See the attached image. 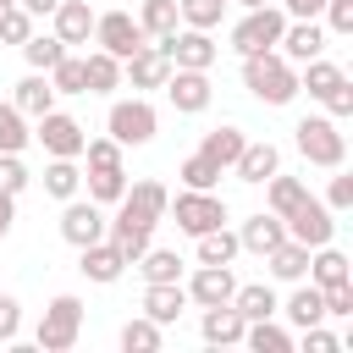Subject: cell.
I'll use <instances>...</instances> for the list:
<instances>
[{
    "instance_id": "7bdbcfd3",
    "label": "cell",
    "mask_w": 353,
    "mask_h": 353,
    "mask_svg": "<svg viewBox=\"0 0 353 353\" xmlns=\"http://www.w3.org/2000/svg\"><path fill=\"white\" fill-rule=\"evenodd\" d=\"M50 83H55V94H88V83H83V55H61L55 66H50Z\"/></svg>"
},
{
    "instance_id": "f5cc1de1",
    "label": "cell",
    "mask_w": 353,
    "mask_h": 353,
    "mask_svg": "<svg viewBox=\"0 0 353 353\" xmlns=\"http://www.w3.org/2000/svg\"><path fill=\"white\" fill-rule=\"evenodd\" d=\"M11 221H17V193H0V243L11 237Z\"/></svg>"
},
{
    "instance_id": "4316f807",
    "label": "cell",
    "mask_w": 353,
    "mask_h": 353,
    "mask_svg": "<svg viewBox=\"0 0 353 353\" xmlns=\"http://www.w3.org/2000/svg\"><path fill=\"white\" fill-rule=\"evenodd\" d=\"M232 309H237L243 320H270V314H281V298H276L270 281H237Z\"/></svg>"
},
{
    "instance_id": "8992f818",
    "label": "cell",
    "mask_w": 353,
    "mask_h": 353,
    "mask_svg": "<svg viewBox=\"0 0 353 353\" xmlns=\"http://www.w3.org/2000/svg\"><path fill=\"white\" fill-rule=\"evenodd\" d=\"M165 204H171L165 182H154V176H143V182H127V193L116 199V215H110V226H143V232H154V226L165 221Z\"/></svg>"
},
{
    "instance_id": "bcb514c9",
    "label": "cell",
    "mask_w": 353,
    "mask_h": 353,
    "mask_svg": "<svg viewBox=\"0 0 353 353\" xmlns=\"http://www.w3.org/2000/svg\"><path fill=\"white\" fill-rule=\"evenodd\" d=\"M320 204H325L331 215H347V210H353V176H347L342 165H336V176H331V188H325V199H320Z\"/></svg>"
},
{
    "instance_id": "d6986e66",
    "label": "cell",
    "mask_w": 353,
    "mask_h": 353,
    "mask_svg": "<svg viewBox=\"0 0 353 353\" xmlns=\"http://www.w3.org/2000/svg\"><path fill=\"white\" fill-rule=\"evenodd\" d=\"M77 270H83L88 281L110 287V281H121V270H127V254H121L110 237H99V243H88V248H77Z\"/></svg>"
},
{
    "instance_id": "681fc988",
    "label": "cell",
    "mask_w": 353,
    "mask_h": 353,
    "mask_svg": "<svg viewBox=\"0 0 353 353\" xmlns=\"http://www.w3.org/2000/svg\"><path fill=\"white\" fill-rule=\"evenodd\" d=\"M320 17H325V33H336V39L353 33V0H325Z\"/></svg>"
},
{
    "instance_id": "83f0119b",
    "label": "cell",
    "mask_w": 353,
    "mask_h": 353,
    "mask_svg": "<svg viewBox=\"0 0 353 353\" xmlns=\"http://www.w3.org/2000/svg\"><path fill=\"white\" fill-rule=\"evenodd\" d=\"M259 188H265V210H270V215H292V210L309 199V182H303V176H281V171L265 176Z\"/></svg>"
},
{
    "instance_id": "1f68e13d",
    "label": "cell",
    "mask_w": 353,
    "mask_h": 353,
    "mask_svg": "<svg viewBox=\"0 0 353 353\" xmlns=\"http://www.w3.org/2000/svg\"><path fill=\"white\" fill-rule=\"evenodd\" d=\"M243 143H248V132L226 121V127H215V132H204V143H199V154H210V160H215L221 171H232V160L243 154Z\"/></svg>"
},
{
    "instance_id": "5b68a950",
    "label": "cell",
    "mask_w": 353,
    "mask_h": 353,
    "mask_svg": "<svg viewBox=\"0 0 353 353\" xmlns=\"http://www.w3.org/2000/svg\"><path fill=\"white\" fill-rule=\"evenodd\" d=\"M105 132H110L121 149H143V143H154V132H160V110H154L143 94H132V99H110V110H105Z\"/></svg>"
},
{
    "instance_id": "e0dca14e",
    "label": "cell",
    "mask_w": 353,
    "mask_h": 353,
    "mask_svg": "<svg viewBox=\"0 0 353 353\" xmlns=\"http://www.w3.org/2000/svg\"><path fill=\"white\" fill-rule=\"evenodd\" d=\"M165 77H171V61L160 55V44H143L138 55H127V61H121V83H132L138 94L165 88Z\"/></svg>"
},
{
    "instance_id": "9a60e30c",
    "label": "cell",
    "mask_w": 353,
    "mask_h": 353,
    "mask_svg": "<svg viewBox=\"0 0 353 353\" xmlns=\"http://www.w3.org/2000/svg\"><path fill=\"white\" fill-rule=\"evenodd\" d=\"M182 292H188V303H199V309H215V303H232V292H237V276H232V265H199V270L182 281Z\"/></svg>"
},
{
    "instance_id": "9f6ffc18",
    "label": "cell",
    "mask_w": 353,
    "mask_h": 353,
    "mask_svg": "<svg viewBox=\"0 0 353 353\" xmlns=\"http://www.w3.org/2000/svg\"><path fill=\"white\" fill-rule=\"evenodd\" d=\"M237 6H243V11H254V6H270V0H237Z\"/></svg>"
},
{
    "instance_id": "f1b7e54d",
    "label": "cell",
    "mask_w": 353,
    "mask_h": 353,
    "mask_svg": "<svg viewBox=\"0 0 353 353\" xmlns=\"http://www.w3.org/2000/svg\"><path fill=\"white\" fill-rule=\"evenodd\" d=\"M265 265H270V281H303V276H309V248L292 243V237H281V243L265 254Z\"/></svg>"
},
{
    "instance_id": "f546056e",
    "label": "cell",
    "mask_w": 353,
    "mask_h": 353,
    "mask_svg": "<svg viewBox=\"0 0 353 353\" xmlns=\"http://www.w3.org/2000/svg\"><path fill=\"white\" fill-rule=\"evenodd\" d=\"M243 347L248 353H292V331L276 325V314L270 320H248L243 325Z\"/></svg>"
},
{
    "instance_id": "7c38bea8",
    "label": "cell",
    "mask_w": 353,
    "mask_h": 353,
    "mask_svg": "<svg viewBox=\"0 0 353 353\" xmlns=\"http://www.w3.org/2000/svg\"><path fill=\"white\" fill-rule=\"evenodd\" d=\"M33 138L44 143V154H61V160H77L83 143H88L83 121L66 116V110H44V116H33Z\"/></svg>"
},
{
    "instance_id": "2e32d148",
    "label": "cell",
    "mask_w": 353,
    "mask_h": 353,
    "mask_svg": "<svg viewBox=\"0 0 353 353\" xmlns=\"http://www.w3.org/2000/svg\"><path fill=\"white\" fill-rule=\"evenodd\" d=\"M292 66H303V61H314V55H325V28L314 22V17H287V28H281V44H276Z\"/></svg>"
},
{
    "instance_id": "9c48e42d",
    "label": "cell",
    "mask_w": 353,
    "mask_h": 353,
    "mask_svg": "<svg viewBox=\"0 0 353 353\" xmlns=\"http://www.w3.org/2000/svg\"><path fill=\"white\" fill-rule=\"evenodd\" d=\"M143 44H149V33L138 28L132 11H94V50L127 61V55H138Z\"/></svg>"
},
{
    "instance_id": "484cf974",
    "label": "cell",
    "mask_w": 353,
    "mask_h": 353,
    "mask_svg": "<svg viewBox=\"0 0 353 353\" xmlns=\"http://www.w3.org/2000/svg\"><path fill=\"white\" fill-rule=\"evenodd\" d=\"M11 105L33 121V116H44V110H55V83H50V72H28L17 88H11Z\"/></svg>"
},
{
    "instance_id": "603a6c76",
    "label": "cell",
    "mask_w": 353,
    "mask_h": 353,
    "mask_svg": "<svg viewBox=\"0 0 353 353\" xmlns=\"http://www.w3.org/2000/svg\"><path fill=\"white\" fill-rule=\"evenodd\" d=\"M281 314H287V325H292V331H303V325H320V320H325V292H320V287L303 276V281H292V292H287Z\"/></svg>"
},
{
    "instance_id": "d590c367",
    "label": "cell",
    "mask_w": 353,
    "mask_h": 353,
    "mask_svg": "<svg viewBox=\"0 0 353 353\" xmlns=\"http://www.w3.org/2000/svg\"><path fill=\"white\" fill-rule=\"evenodd\" d=\"M44 193L50 199H72V193H83V171H77V160H61V154H50V165H44Z\"/></svg>"
},
{
    "instance_id": "7dc6e473",
    "label": "cell",
    "mask_w": 353,
    "mask_h": 353,
    "mask_svg": "<svg viewBox=\"0 0 353 353\" xmlns=\"http://www.w3.org/2000/svg\"><path fill=\"white\" fill-rule=\"evenodd\" d=\"M28 33H33V17H28L22 6H6V11H0V44H22Z\"/></svg>"
},
{
    "instance_id": "ac0fdd59",
    "label": "cell",
    "mask_w": 353,
    "mask_h": 353,
    "mask_svg": "<svg viewBox=\"0 0 353 353\" xmlns=\"http://www.w3.org/2000/svg\"><path fill=\"white\" fill-rule=\"evenodd\" d=\"M232 171H237V182L259 188L265 176H276V171H281V149H276L270 138H248V143H243V154L232 160Z\"/></svg>"
},
{
    "instance_id": "cb8c5ba5",
    "label": "cell",
    "mask_w": 353,
    "mask_h": 353,
    "mask_svg": "<svg viewBox=\"0 0 353 353\" xmlns=\"http://www.w3.org/2000/svg\"><path fill=\"white\" fill-rule=\"evenodd\" d=\"M243 325H248V320H243L232 303H215V309L199 314V336H204L210 347H237V342H243Z\"/></svg>"
},
{
    "instance_id": "7a4b0ae2",
    "label": "cell",
    "mask_w": 353,
    "mask_h": 353,
    "mask_svg": "<svg viewBox=\"0 0 353 353\" xmlns=\"http://www.w3.org/2000/svg\"><path fill=\"white\" fill-rule=\"evenodd\" d=\"M298 88H309V99H320L325 116H336V121L353 116V83H347V72H342L336 61H325V55L303 61V66H298Z\"/></svg>"
},
{
    "instance_id": "b9f144b4",
    "label": "cell",
    "mask_w": 353,
    "mask_h": 353,
    "mask_svg": "<svg viewBox=\"0 0 353 353\" xmlns=\"http://www.w3.org/2000/svg\"><path fill=\"white\" fill-rule=\"evenodd\" d=\"M176 17H182V28H204V33H215L221 17H226V0H176Z\"/></svg>"
},
{
    "instance_id": "60d3db41",
    "label": "cell",
    "mask_w": 353,
    "mask_h": 353,
    "mask_svg": "<svg viewBox=\"0 0 353 353\" xmlns=\"http://www.w3.org/2000/svg\"><path fill=\"white\" fill-rule=\"evenodd\" d=\"M176 176H182V188H199V193H210V188H221V165L210 160V154H188L182 165H176Z\"/></svg>"
},
{
    "instance_id": "52a82bcc",
    "label": "cell",
    "mask_w": 353,
    "mask_h": 353,
    "mask_svg": "<svg viewBox=\"0 0 353 353\" xmlns=\"http://www.w3.org/2000/svg\"><path fill=\"white\" fill-rule=\"evenodd\" d=\"M281 28H287V11L270 0V6H254L232 22V50L237 55H254V50H276L281 44Z\"/></svg>"
},
{
    "instance_id": "816d5d0a",
    "label": "cell",
    "mask_w": 353,
    "mask_h": 353,
    "mask_svg": "<svg viewBox=\"0 0 353 353\" xmlns=\"http://www.w3.org/2000/svg\"><path fill=\"white\" fill-rule=\"evenodd\" d=\"M347 314H353V281L325 287V320H347Z\"/></svg>"
},
{
    "instance_id": "f35d334b",
    "label": "cell",
    "mask_w": 353,
    "mask_h": 353,
    "mask_svg": "<svg viewBox=\"0 0 353 353\" xmlns=\"http://www.w3.org/2000/svg\"><path fill=\"white\" fill-rule=\"evenodd\" d=\"M193 243H199V265H232V259L243 254L232 226H215V232H204V237H193Z\"/></svg>"
},
{
    "instance_id": "f907efd6",
    "label": "cell",
    "mask_w": 353,
    "mask_h": 353,
    "mask_svg": "<svg viewBox=\"0 0 353 353\" xmlns=\"http://www.w3.org/2000/svg\"><path fill=\"white\" fill-rule=\"evenodd\" d=\"M17 336H22V303L0 292V342H17Z\"/></svg>"
},
{
    "instance_id": "8d00e7d4",
    "label": "cell",
    "mask_w": 353,
    "mask_h": 353,
    "mask_svg": "<svg viewBox=\"0 0 353 353\" xmlns=\"http://www.w3.org/2000/svg\"><path fill=\"white\" fill-rule=\"evenodd\" d=\"M33 143V127H28V116L11 105V99H0V154H22Z\"/></svg>"
},
{
    "instance_id": "277c9868",
    "label": "cell",
    "mask_w": 353,
    "mask_h": 353,
    "mask_svg": "<svg viewBox=\"0 0 353 353\" xmlns=\"http://www.w3.org/2000/svg\"><path fill=\"white\" fill-rule=\"evenodd\" d=\"M77 331H83V298L77 292H55L44 303V320L33 331V347L39 353H72L77 347Z\"/></svg>"
},
{
    "instance_id": "d6a6232c",
    "label": "cell",
    "mask_w": 353,
    "mask_h": 353,
    "mask_svg": "<svg viewBox=\"0 0 353 353\" xmlns=\"http://www.w3.org/2000/svg\"><path fill=\"white\" fill-rule=\"evenodd\" d=\"M83 188H88V199H94V204H105V210H110V204L127 193V165H94V171L83 176Z\"/></svg>"
},
{
    "instance_id": "30bf717a",
    "label": "cell",
    "mask_w": 353,
    "mask_h": 353,
    "mask_svg": "<svg viewBox=\"0 0 353 353\" xmlns=\"http://www.w3.org/2000/svg\"><path fill=\"white\" fill-rule=\"evenodd\" d=\"M154 44H160V55H165L171 66H188V72H210L215 55H221V44H215L204 28H171V33L154 39Z\"/></svg>"
},
{
    "instance_id": "db71d44e",
    "label": "cell",
    "mask_w": 353,
    "mask_h": 353,
    "mask_svg": "<svg viewBox=\"0 0 353 353\" xmlns=\"http://www.w3.org/2000/svg\"><path fill=\"white\" fill-rule=\"evenodd\" d=\"M276 6H281L287 17H320V6H325V0H276Z\"/></svg>"
},
{
    "instance_id": "d4e9b609",
    "label": "cell",
    "mask_w": 353,
    "mask_h": 353,
    "mask_svg": "<svg viewBox=\"0 0 353 353\" xmlns=\"http://www.w3.org/2000/svg\"><path fill=\"white\" fill-rule=\"evenodd\" d=\"M309 281L325 292V287H342V281H353V259L342 254V248H331V243H320V248H309Z\"/></svg>"
},
{
    "instance_id": "ee69618b",
    "label": "cell",
    "mask_w": 353,
    "mask_h": 353,
    "mask_svg": "<svg viewBox=\"0 0 353 353\" xmlns=\"http://www.w3.org/2000/svg\"><path fill=\"white\" fill-rule=\"evenodd\" d=\"M292 347H303V353H336V347H342V336H336V331H325V320H320V325H303V331L292 336Z\"/></svg>"
},
{
    "instance_id": "4fadbf2b",
    "label": "cell",
    "mask_w": 353,
    "mask_h": 353,
    "mask_svg": "<svg viewBox=\"0 0 353 353\" xmlns=\"http://www.w3.org/2000/svg\"><path fill=\"white\" fill-rule=\"evenodd\" d=\"M165 99H171V110H176V116H204V110H210V99H215L210 72L171 66V77H165Z\"/></svg>"
},
{
    "instance_id": "ba28073f",
    "label": "cell",
    "mask_w": 353,
    "mask_h": 353,
    "mask_svg": "<svg viewBox=\"0 0 353 353\" xmlns=\"http://www.w3.org/2000/svg\"><path fill=\"white\" fill-rule=\"evenodd\" d=\"M165 215H176V226L188 232V237H204V232H215V226H226V199L210 188V193H199V188H182L171 204H165Z\"/></svg>"
},
{
    "instance_id": "f6af8a7d",
    "label": "cell",
    "mask_w": 353,
    "mask_h": 353,
    "mask_svg": "<svg viewBox=\"0 0 353 353\" xmlns=\"http://www.w3.org/2000/svg\"><path fill=\"white\" fill-rule=\"evenodd\" d=\"M77 160H88V171H94V165H121V143H116L110 132H105V138H88Z\"/></svg>"
},
{
    "instance_id": "8fae6325",
    "label": "cell",
    "mask_w": 353,
    "mask_h": 353,
    "mask_svg": "<svg viewBox=\"0 0 353 353\" xmlns=\"http://www.w3.org/2000/svg\"><path fill=\"white\" fill-rule=\"evenodd\" d=\"M105 226H110V215H105V204H94V199H83V193H72V199H61V237H66L72 248H88V243H99V237H105Z\"/></svg>"
},
{
    "instance_id": "7402d4cb",
    "label": "cell",
    "mask_w": 353,
    "mask_h": 353,
    "mask_svg": "<svg viewBox=\"0 0 353 353\" xmlns=\"http://www.w3.org/2000/svg\"><path fill=\"white\" fill-rule=\"evenodd\" d=\"M138 309H143L149 320H160V325H176L182 309H188V292H182V281H143Z\"/></svg>"
},
{
    "instance_id": "ab89813d",
    "label": "cell",
    "mask_w": 353,
    "mask_h": 353,
    "mask_svg": "<svg viewBox=\"0 0 353 353\" xmlns=\"http://www.w3.org/2000/svg\"><path fill=\"white\" fill-rule=\"evenodd\" d=\"M138 28H143L149 39H165L171 28H182V17H176V0H143V6H138Z\"/></svg>"
},
{
    "instance_id": "c3c4849f",
    "label": "cell",
    "mask_w": 353,
    "mask_h": 353,
    "mask_svg": "<svg viewBox=\"0 0 353 353\" xmlns=\"http://www.w3.org/2000/svg\"><path fill=\"white\" fill-rule=\"evenodd\" d=\"M28 182H33V176H28L22 154H0V193H17V199H22V193H28Z\"/></svg>"
},
{
    "instance_id": "ffe728a7",
    "label": "cell",
    "mask_w": 353,
    "mask_h": 353,
    "mask_svg": "<svg viewBox=\"0 0 353 353\" xmlns=\"http://www.w3.org/2000/svg\"><path fill=\"white\" fill-rule=\"evenodd\" d=\"M50 22H55L50 33H55L66 50H77V44L94 39V6H88V0H61V6L50 11Z\"/></svg>"
},
{
    "instance_id": "3957f363",
    "label": "cell",
    "mask_w": 353,
    "mask_h": 353,
    "mask_svg": "<svg viewBox=\"0 0 353 353\" xmlns=\"http://www.w3.org/2000/svg\"><path fill=\"white\" fill-rule=\"evenodd\" d=\"M292 143H298V154H303L309 165H320V171H336V165L347 160V132H342L336 116H303V121L292 127Z\"/></svg>"
},
{
    "instance_id": "6f0895ef",
    "label": "cell",
    "mask_w": 353,
    "mask_h": 353,
    "mask_svg": "<svg viewBox=\"0 0 353 353\" xmlns=\"http://www.w3.org/2000/svg\"><path fill=\"white\" fill-rule=\"evenodd\" d=\"M6 6H17V0H0V11H6Z\"/></svg>"
},
{
    "instance_id": "11a10c76",
    "label": "cell",
    "mask_w": 353,
    "mask_h": 353,
    "mask_svg": "<svg viewBox=\"0 0 353 353\" xmlns=\"http://www.w3.org/2000/svg\"><path fill=\"white\" fill-rule=\"evenodd\" d=\"M17 6H22V11H28V17H50V11H55V6H61V0H17Z\"/></svg>"
},
{
    "instance_id": "44dd1931",
    "label": "cell",
    "mask_w": 353,
    "mask_h": 353,
    "mask_svg": "<svg viewBox=\"0 0 353 353\" xmlns=\"http://www.w3.org/2000/svg\"><path fill=\"white\" fill-rule=\"evenodd\" d=\"M281 237H287V221L270 215V210H254V215L237 226V248H243V254H259V259H265Z\"/></svg>"
},
{
    "instance_id": "e575fe53",
    "label": "cell",
    "mask_w": 353,
    "mask_h": 353,
    "mask_svg": "<svg viewBox=\"0 0 353 353\" xmlns=\"http://www.w3.org/2000/svg\"><path fill=\"white\" fill-rule=\"evenodd\" d=\"M160 342H165V325L149 314H132L121 325V353H160Z\"/></svg>"
},
{
    "instance_id": "6da1fadb",
    "label": "cell",
    "mask_w": 353,
    "mask_h": 353,
    "mask_svg": "<svg viewBox=\"0 0 353 353\" xmlns=\"http://www.w3.org/2000/svg\"><path fill=\"white\" fill-rule=\"evenodd\" d=\"M243 88L259 99V105H292L303 88H298V66L281 55V50H254L243 55Z\"/></svg>"
},
{
    "instance_id": "836d02e7",
    "label": "cell",
    "mask_w": 353,
    "mask_h": 353,
    "mask_svg": "<svg viewBox=\"0 0 353 353\" xmlns=\"http://www.w3.org/2000/svg\"><path fill=\"white\" fill-rule=\"evenodd\" d=\"M132 270H138L143 281H182V259H176V248H154V243L132 259Z\"/></svg>"
},
{
    "instance_id": "5bb4252c",
    "label": "cell",
    "mask_w": 353,
    "mask_h": 353,
    "mask_svg": "<svg viewBox=\"0 0 353 353\" xmlns=\"http://www.w3.org/2000/svg\"><path fill=\"white\" fill-rule=\"evenodd\" d=\"M281 221H287V237H292V243H303V248H320V243H331V237H336V215H331L314 193H309L292 215H281Z\"/></svg>"
},
{
    "instance_id": "4dcf8cb0",
    "label": "cell",
    "mask_w": 353,
    "mask_h": 353,
    "mask_svg": "<svg viewBox=\"0 0 353 353\" xmlns=\"http://www.w3.org/2000/svg\"><path fill=\"white\" fill-rule=\"evenodd\" d=\"M83 83H88V94H116L121 88V61L105 55V50H88L83 55Z\"/></svg>"
},
{
    "instance_id": "74e56055",
    "label": "cell",
    "mask_w": 353,
    "mask_h": 353,
    "mask_svg": "<svg viewBox=\"0 0 353 353\" xmlns=\"http://www.w3.org/2000/svg\"><path fill=\"white\" fill-rule=\"evenodd\" d=\"M17 50H22V61H28V72H50V66H55V61L66 55V44H61L55 33H28V39L17 44Z\"/></svg>"
}]
</instances>
